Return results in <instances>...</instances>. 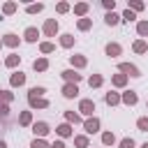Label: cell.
I'll return each instance as SVG.
<instances>
[{
	"mask_svg": "<svg viewBox=\"0 0 148 148\" xmlns=\"http://www.w3.org/2000/svg\"><path fill=\"white\" fill-rule=\"evenodd\" d=\"M136 32H139L141 37H148V21H139V23H136Z\"/></svg>",
	"mask_w": 148,
	"mask_h": 148,
	"instance_id": "f546056e",
	"label": "cell"
},
{
	"mask_svg": "<svg viewBox=\"0 0 148 148\" xmlns=\"http://www.w3.org/2000/svg\"><path fill=\"white\" fill-rule=\"evenodd\" d=\"M62 95H65L67 99H72V97L79 95V88H76L74 83H65V86H62Z\"/></svg>",
	"mask_w": 148,
	"mask_h": 148,
	"instance_id": "5bb4252c",
	"label": "cell"
},
{
	"mask_svg": "<svg viewBox=\"0 0 148 148\" xmlns=\"http://www.w3.org/2000/svg\"><path fill=\"white\" fill-rule=\"evenodd\" d=\"M60 46H62V49H69V46H74V37H72L69 32L60 35Z\"/></svg>",
	"mask_w": 148,
	"mask_h": 148,
	"instance_id": "7402d4cb",
	"label": "cell"
},
{
	"mask_svg": "<svg viewBox=\"0 0 148 148\" xmlns=\"http://www.w3.org/2000/svg\"><path fill=\"white\" fill-rule=\"evenodd\" d=\"M76 25H79V30H90L92 21H90V18H79V23H76Z\"/></svg>",
	"mask_w": 148,
	"mask_h": 148,
	"instance_id": "d590c367",
	"label": "cell"
},
{
	"mask_svg": "<svg viewBox=\"0 0 148 148\" xmlns=\"http://www.w3.org/2000/svg\"><path fill=\"white\" fill-rule=\"evenodd\" d=\"M18 125H23V127L32 125V113H30V111H21V116H18Z\"/></svg>",
	"mask_w": 148,
	"mask_h": 148,
	"instance_id": "44dd1931",
	"label": "cell"
},
{
	"mask_svg": "<svg viewBox=\"0 0 148 148\" xmlns=\"http://www.w3.org/2000/svg\"><path fill=\"white\" fill-rule=\"evenodd\" d=\"M83 130H86V134H95V132H99V118H88V120H83Z\"/></svg>",
	"mask_w": 148,
	"mask_h": 148,
	"instance_id": "5b68a950",
	"label": "cell"
},
{
	"mask_svg": "<svg viewBox=\"0 0 148 148\" xmlns=\"http://www.w3.org/2000/svg\"><path fill=\"white\" fill-rule=\"evenodd\" d=\"M102 83H104V79H102V74H92V76L88 79V86H90V88H99Z\"/></svg>",
	"mask_w": 148,
	"mask_h": 148,
	"instance_id": "603a6c76",
	"label": "cell"
},
{
	"mask_svg": "<svg viewBox=\"0 0 148 148\" xmlns=\"http://www.w3.org/2000/svg\"><path fill=\"white\" fill-rule=\"evenodd\" d=\"M130 12H141L143 9V2L141 0H130V7H127Z\"/></svg>",
	"mask_w": 148,
	"mask_h": 148,
	"instance_id": "4dcf8cb0",
	"label": "cell"
},
{
	"mask_svg": "<svg viewBox=\"0 0 148 148\" xmlns=\"http://www.w3.org/2000/svg\"><path fill=\"white\" fill-rule=\"evenodd\" d=\"M111 83H113L116 88H123V86L127 83V76H125V74H116V76L111 79Z\"/></svg>",
	"mask_w": 148,
	"mask_h": 148,
	"instance_id": "d4e9b609",
	"label": "cell"
},
{
	"mask_svg": "<svg viewBox=\"0 0 148 148\" xmlns=\"http://www.w3.org/2000/svg\"><path fill=\"white\" fill-rule=\"evenodd\" d=\"M18 62H21V56H16V53H9V56L5 58V65H7L9 69H14V67H16Z\"/></svg>",
	"mask_w": 148,
	"mask_h": 148,
	"instance_id": "ac0fdd59",
	"label": "cell"
},
{
	"mask_svg": "<svg viewBox=\"0 0 148 148\" xmlns=\"http://www.w3.org/2000/svg\"><path fill=\"white\" fill-rule=\"evenodd\" d=\"M23 37H25V42H37V37H39V30L37 28H25V32H23Z\"/></svg>",
	"mask_w": 148,
	"mask_h": 148,
	"instance_id": "9a60e30c",
	"label": "cell"
},
{
	"mask_svg": "<svg viewBox=\"0 0 148 148\" xmlns=\"http://www.w3.org/2000/svg\"><path fill=\"white\" fill-rule=\"evenodd\" d=\"M120 102H123V104H127V106H134V104L139 102V95H136L134 90H125V92L120 95Z\"/></svg>",
	"mask_w": 148,
	"mask_h": 148,
	"instance_id": "52a82bcc",
	"label": "cell"
},
{
	"mask_svg": "<svg viewBox=\"0 0 148 148\" xmlns=\"http://www.w3.org/2000/svg\"><path fill=\"white\" fill-rule=\"evenodd\" d=\"M0 46H2V39H0Z\"/></svg>",
	"mask_w": 148,
	"mask_h": 148,
	"instance_id": "bcb514c9",
	"label": "cell"
},
{
	"mask_svg": "<svg viewBox=\"0 0 148 148\" xmlns=\"http://www.w3.org/2000/svg\"><path fill=\"white\" fill-rule=\"evenodd\" d=\"M0 90H2V88H0Z\"/></svg>",
	"mask_w": 148,
	"mask_h": 148,
	"instance_id": "7dc6e473",
	"label": "cell"
},
{
	"mask_svg": "<svg viewBox=\"0 0 148 148\" xmlns=\"http://www.w3.org/2000/svg\"><path fill=\"white\" fill-rule=\"evenodd\" d=\"M32 132H35V136H39V139H44L51 130H49V123H44V120H39V123H32Z\"/></svg>",
	"mask_w": 148,
	"mask_h": 148,
	"instance_id": "8992f818",
	"label": "cell"
},
{
	"mask_svg": "<svg viewBox=\"0 0 148 148\" xmlns=\"http://www.w3.org/2000/svg\"><path fill=\"white\" fill-rule=\"evenodd\" d=\"M65 118H67V123H69V125H72V123H74V125H76V123H81V116H79V113H74V111H65Z\"/></svg>",
	"mask_w": 148,
	"mask_h": 148,
	"instance_id": "4316f807",
	"label": "cell"
},
{
	"mask_svg": "<svg viewBox=\"0 0 148 148\" xmlns=\"http://www.w3.org/2000/svg\"><path fill=\"white\" fill-rule=\"evenodd\" d=\"M102 5H104V9H109V12H113V7H116V2H113V0H104Z\"/></svg>",
	"mask_w": 148,
	"mask_h": 148,
	"instance_id": "60d3db41",
	"label": "cell"
},
{
	"mask_svg": "<svg viewBox=\"0 0 148 148\" xmlns=\"http://www.w3.org/2000/svg\"><path fill=\"white\" fill-rule=\"evenodd\" d=\"M56 132H58V136H62V139H67V136H72V134H74V130H72V125H69V123L58 125V127H56Z\"/></svg>",
	"mask_w": 148,
	"mask_h": 148,
	"instance_id": "7c38bea8",
	"label": "cell"
},
{
	"mask_svg": "<svg viewBox=\"0 0 148 148\" xmlns=\"http://www.w3.org/2000/svg\"><path fill=\"white\" fill-rule=\"evenodd\" d=\"M2 44H5V46H9V49H16V46L21 44V39H18L14 32H7V35L2 37Z\"/></svg>",
	"mask_w": 148,
	"mask_h": 148,
	"instance_id": "9c48e42d",
	"label": "cell"
},
{
	"mask_svg": "<svg viewBox=\"0 0 148 148\" xmlns=\"http://www.w3.org/2000/svg\"><path fill=\"white\" fill-rule=\"evenodd\" d=\"M74 14L81 16V18H86V14H88V2H76V5H74Z\"/></svg>",
	"mask_w": 148,
	"mask_h": 148,
	"instance_id": "2e32d148",
	"label": "cell"
},
{
	"mask_svg": "<svg viewBox=\"0 0 148 148\" xmlns=\"http://www.w3.org/2000/svg\"><path fill=\"white\" fill-rule=\"evenodd\" d=\"M42 9H44V5H42V2H37V5H28V7H25V12H28V14H39Z\"/></svg>",
	"mask_w": 148,
	"mask_h": 148,
	"instance_id": "1f68e13d",
	"label": "cell"
},
{
	"mask_svg": "<svg viewBox=\"0 0 148 148\" xmlns=\"http://www.w3.org/2000/svg\"><path fill=\"white\" fill-rule=\"evenodd\" d=\"M120 53H123L120 44H116V42H109V44H106V56H111V58H118Z\"/></svg>",
	"mask_w": 148,
	"mask_h": 148,
	"instance_id": "4fadbf2b",
	"label": "cell"
},
{
	"mask_svg": "<svg viewBox=\"0 0 148 148\" xmlns=\"http://www.w3.org/2000/svg\"><path fill=\"white\" fill-rule=\"evenodd\" d=\"M42 32H44L46 37H56V32H58V21H56V18H46Z\"/></svg>",
	"mask_w": 148,
	"mask_h": 148,
	"instance_id": "3957f363",
	"label": "cell"
},
{
	"mask_svg": "<svg viewBox=\"0 0 148 148\" xmlns=\"http://www.w3.org/2000/svg\"><path fill=\"white\" fill-rule=\"evenodd\" d=\"M74 146H76V148H88V136H86V134L74 136Z\"/></svg>",
	"mask_w": 148,
	"mask_h": 148,
	"instance_id": "484cf974",
	"label": "cell"
},
{
	"mask_svg": "<svg viewBox=\"0 0 148 148\" xmlns=\"http://www.w3.org/2000/svg\"><path fill=\"white\" fill-rule=\"evenodd\" d=\"M28 104H30L32 109H46V106H49V99H44V97H37V95L28 92Z\"/></svg>",
	"mask_w": 148,
	"mask_h": 148,
	"instance_id": "7a4b0ae2",
	"label": "cell"
},
{
	"mask_svg": "<svg viewBox=\"0 0 148 148\" xmlns=\"http://www.w3.org/2000/svg\"><path fill=\"white\" fill-rule=\"evenodd\" d=\"M136 127H139V132H148V118H146V116L139 118V120H136Z\"/></svg>",
	"mask_w": 148,
	"mask_h": 148,
	"instance_id": "8d00e7d4",
	"label": "cell"
},
{
	"mask_svg": "<svg viewBox=\"0 0 148 148\" xmlns=\"http://www.w3.org/2000/svg\"><path fill=\"white\" fill-rule=\"evenodd\" d=\"M30 148H49V143H46L44 139H35V141L30 143Z\"/></svg>",
	"mask_w": 148,
	"mask_h": 148,
	"instance_id": "f35d334b",
	"label": "cell"
},
{
	"mask_svg": "<svg viewBox=\"0 0 148 148\" xmlns=\"http://www.w3.org/2000/svg\"><path fill=\"white\" fill-rule=\"evenodd\" d=\"M104 23H106V25H118V23H120V16H118L116 12H106Z\"/></svg>",
	"mask_w": 148,
	"mask_h": 148,
	"instance_id": "e0dca14e",
	"label": "cell"
},
{
	"mask_svg": "<svg viewBox=\"0 0 148 148\" xmlns=\"http://www.w3.org/2000/svg\"><path fill=\"white\" fill-rule=\"evenodd\" d=\"M2 12H5V14H14V12H16V2H5V5H2Z\"/></svg>",
	"mask_w": 148,
	"mask_h": 148,
	"instance_id": "74e56055",
	"label": "cell"
},
{
	"mask_svg": "<svg viewBox=\"0 0 148 148\" xmlns=\"http://www.w3.org/2000/svg\"><path fill=\"white\" fill-rule=\"evenodd\" d=\"M141 148H148V141H146V143H143V146H141Z\"/></svg>",
	"mask_w": 148,
	"mask_h": 148,
	"instance_id": "f6af8a7d",
	"label": "cell"
},
{
	"mask_svg": "<svg viewBox=\"0 0 148 148\" xmlns=\"http://www.w3.org/2000/svg\"><path fill=\"white\" fill-rule=\"evenodd\" d=\"M23 83H25V74H23V72H14L12 79H9V86H12V88H18V86H23Z\"/></svg>",
	"mask_w": 148,
	"mask_h": 148,
	"instance_id": "8fae6325",
	"label": "cell"
},
{
	"mask_svg": "<svg viewBox=\"0 0 148 148\" xmlns=\"http://www.w3.org/2000/svg\"><path fill=\"white\" fill-rule=\"evenodd\" d=\"M118 148H134V139H132V136H125V139H120Z\"/></svg>",
	"mask_w": 148,
	"mask_h": 148,
	"instance_id": "836d02e7",
	"label": "cell"
},
{
	"mask_svg": "<svg viewBox=\"0 0 148 148\" xmlns=\"http://www.w3.org/2000/svg\"><path fill=\"white\" fill-rule=\"evenodd\" d=\"M118 69H120V74H125V76H141L139 67H136V65H132V62H120V65H118Z\"/></svg>",
	"mask_w": 148,
	"mask_h": 148,
	"instance_id": "6da1fadb",
	"label": "cell"
},
{
	"mask_svg": "<svg viewBox=\"0 0 148 148\" xmlns=\"http://www.w3.org/2000/svg\"><path fill=\"white\" fill-rule=\"evenodd\" d=\"M102 143H104V146H113V143H116L113 132H104V134H102Z\"/></svg>",
	"mask_w": 148,
	"mask_h": 148,
	"instance_id": "83f0119b",
	"label": "cell"
},
{
	"mask_svg": "<svg viewBox=\"0 0 148 148\" xmlns=\"http://www.w3.org/2000/svg\"><path fill=\"white\" fill-rule=\"evenodd\" d=\"M132 49H134V53H146V51H148V44H146L143 39H136Z\"/></svg>",
	"mask_w": 148,
	"mask_h": 148,
	"instance_id": "cb8c5ba5",
	"label": "cell"
},
{
	"mask_svg": "<svg viewBox=\"0 0 148 148\" xmlns=\"http://www.w3.org/2000/svg\"><path fill=\"white\" fill-rule=\"evenodd\" d=\"M32 67H35V72H46V69H49V60H46V58H37V60L32 62Z\"/></svg>",
	"mask_w": 148,
	"mask_h": 148,
	"instance_id": "d6986e66",
	"label": "cell"
},
{
	"mask_svg": "<svg viewBox=\"0 0 148 148\" xmlns=\"http://www.w3.org/2000/svg\"><path fill=\"white\" fill-rule=\"evenodd\" d=\"M79 111H81L83 116H92V111H95V102H92V99H81V102H79Z\"/></svg>",
	"mask_w": 148,
	"mask_h": 148,
	"instance_id": "ba28073f",
	"label": "cell"
},
{
	"mask_svg": "<svg viewBox=\"0 0 148 148\" xmlns=\"http://www.w3.org/2000/svg\"><path fill=\"white\" fill-rule=\"evenodd\" d=\"M120 18H123V21H127V23H132V21H136V14H134V12H130V9H125Z\"/></svg>",
	"mask_w": 148,
	"mask_h": 148,
	"instance_id": "e575fe53",
	"label": "cell"
},
{
	"mask_svg": "<svg viewBox=\"0 0 148 148\" xmlns=\"http://www.w3.org/2000/svg\"><path fill=\"white\" fill-rule=\"evenodd\" d=\"M7 113H9V109H7V104H0V116H2V118H7Z\"/></svg>",
	"mask_w": 148,
	"mask_h": 148,
	"instance_id": "b9f144b4",
	"label": "cell"
},
{
	"mask_svg": "<svg viewBox=\"0 0 148 148\" xmlns=\"http://www.w3.org/2000/svg\"><path fill=\"white\" fill-rule=\"evenodd\" d=\"M60 76L65 79V83H74V86H76V83H79V81L83 79V76H81V74H79L76 69H65V72H62Z\"/></svg>",
	"mask_w": 148,
	"mask_h": 148,
	"instance_id": "277c9868",
	"label": "cell"
},
{
	"mask_svg": "<svg viewBox=\"0 0 148 148\" xmlns=\"http://www.w3.org/2000/svg\"><path fill=\"white\" fill-rule=\"evenodd\" d=\"M0 148H7V143H5V141H2V139H0Z\"/></svg>",
	"mask_w": 148,
	"mask_h": 148,
	"instance_id": "ee69618b",
	"label": "cell"
},
{
	"mask_svg": "<svg viewBox=\"0 0 148 148\" xmlns=\"http://www.w3.org/2000/svg\"><path fill=\"white\" fill-rule=\"evenodd\" d=\"M39 51H42V53H53L56 46H53L51 42H42V44H39Z\"/></svg>",
	"mask_w": 148,
	"mask_h": 148,
	"instance_id": "d6a6232c",
	"label": "cell"
},
{
	"mask_svg": "<svg viewBox=\"0 0 148 148\" xmlns=\"http://www.w3.org/2000/svg\"><path fill=\"white\" fill-rule=\"evenodd\" d=\"M56 9H58V14H65V12H69V5H67V2H58Z\"/></svg>",
	"mask_w": 148,
	"mask_h": 148,
	"instance_id": "ab89813d",
	"label": "cell"
},
{
	"mask_svg": "<svg viewBox=\"0 0 148 148\" xmlns=\"http://www.w3.org/2000/svg\"><path fill=\"white\" fill-rule=\"evenodd\" d=\"M69 62H72V67H74V69H83L88 60H86L81 53H74V56H69Z\"/></svg>",
	"mask_w": 148,
	"mask_h": 148,
	"instance_id": "30bf717a",
	"label": "cell"
},
{
	"mask_svg": "<svg viewBox=\"0 0 148 148\" xmlns=\"http://www.w3.org/2000/svg\"><path fill=\"white\" fill-rule=\"evenodd\" d=\"M104 102H106L109 106H116V104H120V95H118V92H106V95H104Z\"/></svg>",
	"mask_w": 148,
	"mask_h": 148,
	"instance_id": "ffe728a7",
	"label": "cell"
},
{
	"mask_svg": "<svg viewBox=\"0 0 148 148\" xmlns=\"http://www.w3.org/2000/svg\"><path fill=\"white\" fill-rule=\"evenodd\" d=\"M14 99V92H9V90H0V104H9Z\"/></svg>",
	"mask_w": 148,
	"mask_h": 148,
	"instance_id": "f1b7e54d",
	"label": "cell"
},
{
	"mask_svg": "<svg viewBox=\"0 0 148 148\" xmlns=\"http://www.w3.org/2000/svg\"><path fill=\"white\" fill-rule=\"evenodd\" d=\"M49 148H65V143H62V141H60V139H58V141H53V143H51V146H49Z\"/></svg>",
	"mask_w": 148,
	"mask_h": 148,
	"instance_id": "7bdbcfd3",
	"label": "cell"
}]
</instances>
